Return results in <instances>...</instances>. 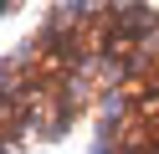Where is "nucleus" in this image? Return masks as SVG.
<instances>
[{
    "label": "nucleus",
    "instance_id": "f257e3e1",
    "mask_svg": "<svg viewBox=\"0 0 159 154\" xmlns=\"http://www.w3.org/2000/svg\"><path fill=\"white\" fill-rule=\"evenodd\" d=\"M5 154L93 113V154H159V16L62 5L5 57Z\"/></svg>",
    "mask_w": 159,
    "mask_h": 154
}]
</instances>
